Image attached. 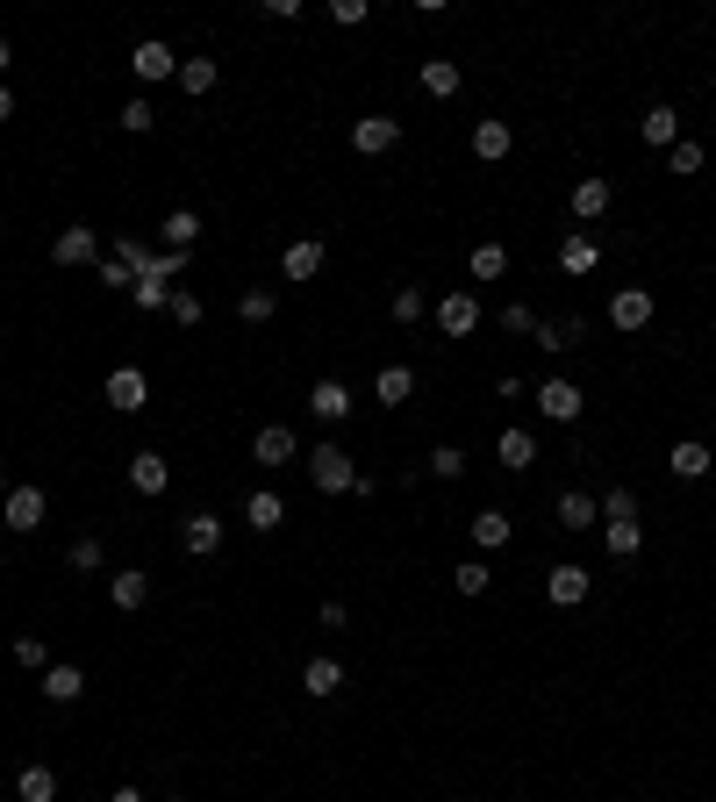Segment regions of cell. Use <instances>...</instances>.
<instances>
[{
    "mask_svg": "<svg viewBox=\"0 0 716 802\" xmlns=\"http://www.w3.org/2000/svg\"><path fill=\"white\" fill-rule=\"evenodd\" d=\"M280 272H287V280H315V272H323V244H315V237H294V244H287L280 251Z\"/></svg>",
    "mask_w": 716,
    "mask_h": 802,
    "instance_id": "obj_15",
    "label": "cell"
},
{
    "mask_svg": "<svg viewBox=\"0 0 716 802\" xmlns=\"http://www.w3.org/2000/svg\"><path fill=\"white\" fill-rule=\"evenodd\" d=\"M394 144H402V123H394V115H359L352 123V150L359 158H387Z\"/></svg>",
    "mask_w": 716,
    "mask_h": 802,
    "instance_id": "obj_3",
    "label": "cell"
},
{
    "mask_svg": "<svg viewBox=\"0 0 716 802\" xmlns=\"http://www.w3.org/2000/svg\"><path fill=\"white\" fill-rule=\"evenodd\" d=\"M43 509H51V502H43V488H14V494H8V509H0V523H8L14 538H29V531L43 523Z\"/></svg>",
    "mask_w": 716,
    "mask_h": 802,
    "instance_id": "obj_8",
    "label": "cell"
},
{
    "mask_svg": "<svg viewBox=\"0 0 716 802\" xmlns=\"http://www.w3.org/2000/svg\"><path fill=\"white\" fill-rule=\"evenodd\" d=\"M595 517H602V502H595V494H581V488H567V494H559V531H588Z\"/></svg>",
    "mask_w": 716,
    "mask_h": 802,
    "instance_id": "obj_24",
    "label": "cell"
},
{
    "mask_svg": "<svg viewBox=\"0 0 716 802\" xmlns=\"http://www.w3.org/2000/svg\"><path fill=\"white\" fill-rule=\"evenodd\" d=\"M387 315H394V323H423V294H416V287H394Z\"/></svg>",
    "mask_w": 716,
    "mask_h": 802,
    "instance_id": "obj_39",
    "label": "cell"
},
{
    "mask_svg": "<svg viewBox=\"0 0 716 802\" xmlns=\"http://www.w3.org/2000/svg\"><path fill=\"white\" fill-rule=\"evenodd\" d=\"M309 416L315 423H344V416H352V387H344V381H315L309 387Z\"/></svg>",
    "mask_w": 716,
    "mask_h": 802,
    "instance_id": "obj_13",
    "label": "cell"
},
{
    "mask_svg": "<svg viewBox=\"0 0 716 802\" xmlns=\"http://www.w3.org/2000/svg\"><path fill=\"white\" fill-rule=\"evenodd\" d=\"M216 58H179V94H216Z\"/></svg>",
    "mask_w": 716,
    "mask_h": 802,
    "instance_id": "obj_29",
    "label": "cell"
},
{
    "mask_svg": "<svg viewBox=\"0 0 716 802\" xmlns=\"http://www.w3.org/2000/svg\"><path fill=\"white\" fill-rule=\"evenodd\" d=\"M14 667H29V674H43V667H51V653H43V638H14Z\"/></svg>",
    "mask_w": 716,
    "mask_h": 802,
    "instance_id": "obj_42",
    "label": "cell"
},
{
    "mask_svg": "<svg viewBox=\"0 0 716 802\" xmlns=\"http://www.w3.org/2000/svg\"><path fill=\"white\" fill-rule=\"evenodd\" d=\"M8 65H14V51H8V37H0V86H8Z\"/></svg>",
    "mask_w": 716,
    "mask_h": 802,
    "instance_id": "obj_50",
    "label": "cell"
},
{
    "mask_svg": "<svg viewBox=\"0 0 716 802\" xmlns=\"http://www.w3.org/2000/svg\"><path fill=\"white\" fill-rule=\"evenodd\" d=\"M616 517H637V494L631 488H609L602 494V523H616Z\"/></svg>",
    "mask_w": 716,
    "mask_h": 802,
    "instance_id": "obj_43",
    "label": "cell"
},
{
    "mask_svg": "<svg viewBox=\"0 0 716 802\" xmlns=\"http://www.w3.org/2000/svg\"><path fill=\"white\" fill-rule=\"evenodd\" d=\"M501 466H509V473H530V466H538V437L530 430H501Z\"/></svg>",
    "mask_w": 716,
    "mask_h": 802,
    "instance_id": "obj_25",
    "label": "cell"
},
{
    "mask_svg": "<svg viewBox=\"0 0 716 802\" xmlns=\"http://www.w3.org/2000/svg\"><path fill=\"white\" fill-rule=\"evenodd\" d=\"M437 330H445V337H474L480 330V294L474 287H452V294L437 301Z\"/></svg>",
    "mask_w": 716,
    "mask_h": 802,
    "instance_id": "obj_2",
    "label": "cell"
},
{
    "mask_svg": "<svg viewBox=\"0 0 716 802\" xmlns=\"http://www.w3.org/2000/svg\"><path fill=\"white\" fill-rule=\"evenodd\" d=\"M595 265H602V244H595L588 230H573L567 244H559V272H567V280H588Z\"/></svg>",
    "mask_w": 716,
    "mask_h": 802,
    "instance_id": "obj_11",
    "label": "cell"
},
{
    "mask_svg": "<svg viewBox=\"0 0 716 802\" xmlns=\"http://www.w3.org/2000/svg\"><path fill=\"white\" fill-rule=\"evenodd\" d=\"M51 259H58V265H86V259H94V230H86V222L58 230V237H51Z\"/></svg>",
    "mask_w": 716,
    "mask_h": 802,
    "instance_id": "obj_20",
    "label": "cell"
},
{
    "mask_svg": "<svg viewBox=\"0 0 716 802\" xmlns=\"http://www.w3.org/2000/svg\"><path fill=\"white\" fill-rule=\"evenodd\" d=\"M237 309H243V323H272V315H280V294H272V287H251V294H237Z\"/></svg>",
    "mask_w": 716,
    "mask_h": 802,
    "instance_id": "obj_36",
    "label": "cell"
},
{
    "mask_svg": "<svg viewBox=\"0 0 716 802\" xmlns=\"http://www.w3.org/2000/svg\"><path fill=\"white\" fill-rule=\"evenodd\" d=\"M666 173H703V144H688V136H681V144L666 150Z\"/></svg>",
    "mask_w": 716,
    "mask_h": 802,
    "instance_id": "obj_41",
    "label": "cell"
},
{
    "mask_svg": "<svg viewBox=\"0 0 716 802\" xmlns=\"http://www.w3.org/2000/svg\"><path fill=\"white\" fill-rule=\"evenodd\" d=\"M80 695H86L80 667H43V702H80Z\"/></svg>",
    "mask_w": 716,
    "mask_h": 802,
    "instance_id": "obj_27",
    "label": "cell"
},
{
    "mask_svg": "<svg viewBox=\"0 0 716 802\" xmlns=\"http://www.w3.org/2000/svg\"><path fill=\"white\" fill-rule=\"evenodd\" d=\"M423 94L452 101V94H459V65H452V58H430V65H423Z\"/></svg>",
    "mask_w": 716,
    "mask_h": 802,
    "instance_id": "obj_32",
    "label": "cell"
},
{
    "mask_svg": "<svg viewBox=\"0 0 716 802\" xmlns=\"http://www.w3.org/2000/svg\"><path fill=\"white\" fill-rule=\"evenodd\" d=\"M645 144H666V150H674L681 144V115L674 108H645Z\"/></svg>",
    "mask_w": 716,
    "mask_h": 802,
    "instance_id": "obj_35",
    "label": "cell"
},
{
    "mask_svg": "<svg viewBox=\"0 0 716 802\" xmlns=\"http://www.w3.org/2000/svg\"><path fill=\"white\" fill-rule=\"evenodd\" d=\"M243 523H251V531H280L287 502H280V494H251V502H243Z\"/></svg>",
    "mask_w": 716,
    "mask_h": 802,
    "instance_id": "obj_33",
    "label": "cell"
},
{
    "mask_svg": "<svg viewBox=\"0 0 716 802\" xmlns=\"http://www.w3.org/2000/svg\"><path fill=\"white\" fill-rule=\"evenodd\" d=\"M373 395H380V402H387V408H402L408 395H416V373H408V366H380V381H373Z\"/></svg>",
    "mask_w": 716,
    "mask_h": 802,
    "instance_id": "obj_30",
    "label": "cell"
},
{
    "mask_svg": "<svg viewBox=\"0 0 716 802\" xmlns=\"http://www.w3.org/2000/svg\"><path fill=\"white\" fill-rule=\"evenodd\" d=\"M158 237H165V251H194V237H201V216H194V208H173V216L158 222Z\"/></svg>",
    "mask_w": 716,
    "mask_h": 802,
    "instance_id": "obj_26",
    "label": "cell"
},
{
    "mask_svg": "<svg viewBox=\"0 0 716 802\" xmlns=\"http://www.w3.org/2000/svg\"><path fill=\"white\" fill-rule=\"evenodd\" d=\"M173 802H187V795H173Z\"/></svg>",
    "mask_w": 716,
    "mask_h": 802,
    "instance_id": "obj_53",
    "label": "cell"
},
{
    "mask_svg": "<svg viewBox=\"0 0 716 802\" xmlns=\"http://www.w3.org/2000/svg\"><path fill=\"white\" fill-rule=\"evenodd\" d=\"M501 330H509V337H523V330H538V315H530L523 301H509V309H501Z\"/></svg>",
    "mask_w": 716,
    "mask_h": 802,
    "instance_id": "obj_47",
    "label": "cell"
},
{
    "mask_svg": "<svg viewBox=\"0 0 716 802\" xmlns=\"http://www.w3.org/2000/svg\"><path fill=\"white\" fill-rule=\"evenodd\" d=\"M544 595H552L559 610H581V602H588V566H573V559H559V566L544 573Z\"/></svg>",
    "mask_w": 716,
    "mask_h": 802,
    "instance_id": "obj_6",
    "label": "cell"
},
{
    "mask_svg": "<svg viewBox=\"0 0 716 802\" xmlns=\"http://www.w3.org/2000/svg\"><path fill=\"white\" fill-rule=\"evenodd\" d=\"M538 408H544V416H552V423H581L588 395H581V387H573V381H559V373H552V381L538 387Z\"/></svg>",
    "mask_w": 716,
    "mask_h": 802,
    "instance_id": "obj_5",
    "label": "cell"
},
{
    "mask_svg": "<svg viewBox=\"0 0 716 802\" xmlns=\"http://www.w3.org/2000/svg\"><path fill=\"white\" fill-rule=\"evenodd\" d=\"M14 795L22 802H58V774L51 767H22V774H14Z\"/></svg>",
    "mask_w": 716,
    "mask_h": 802,
    "instance_id": "obj_31",
    "label": "cell"
},
{
    "mask_svg": "<svg viewBox=\"0 0 716 802\" xmlns=\"http://www.w3.org/2000/svg\"><path fill=\"white\" fill-rule=\"evenodd\" d=\"M108 602H115V610H144V602H151V573H136V566L108 573Z\"/></svg>",
    "mask_w": 716,
    "mask_h": 802,
    "instance_id": "obj_18",
    "label": "cell"
},
{
    "mask_svg": "<svg viewBox=\"0 0 716 802\" xmlns=\"http://www.w3.org/2000/svg\"><path fill=\"white\" fill-rule=\"evenodd\" d=\"M129 301H136V309H173V272H165V259L129 287Z\"/></svg>",
    "mask_w": 716,
    "mask_h": 802,
    "instance_id": "obj_19",
    "label": "cell"
},
{
    "mask_svg": "<svg viewBox=\"0 0 716 802\" xmlns=\"http://www.w3.org/2000/svg\"><path fill=\"white\" fill-rule=\"evenodd\" d=\"M115 259H122V265H129V272H136V280H144V272H151V265H158V251H151V244H144V237H129V230H122V237H115Z\"/></svg>",
    "mask_w": 716,
    "mask_h": 802,
    "instance_id": "obj_34",
    "label": "cell"
},
{
    "mask_svg": "<svg viewBox=\"0 0 716 802\" xmlns=\"http://www.w3.org/2000/svg\"><path fill=\"white\" fill-rule=\"evenodd\" d=\"M309 480H315L323 494H352L365 473H359V459H352L344 445H315V451H309Z\"/></svg>",
    "mask_w": 716,
    "mask_h": 802,
    "instance_id": "obj_1",
    "label": "cell"
},
{
    "mask_svg": "<svg viewBox=\"0 0 716 802\" xmlns=\"http://www.w3.org/2000/svg\"><path fill=\"white\" fill-rule=\"evenodd\" d=\"M652 309H660V301H652V287H616V301H609V323H616V330H645Z\"/></svg>",
    "mask_w": 716,
    "mask_h": 802,
    "instance_id": "obj_4",
    "label": "cell"
},
{
    "mask_svg": "<svg viewBox=\"0 0 716 802\" xmlns=\"http://www.w3.org/2000/svg\"><path fill=\"white\" fill-rule=\"evenodd\" d=\"M602 544H609L616 559L645 552V517H616V523H602Z\"/></svg>",
    "mask_w": 716,
    "mask_h": 802,
    "instance_id": "obj_23",
    "label": "cell"
},
{
    "mask_svg": "<svg viewBox=\"0 0 716 802\" xmlns=\"http://www.w3.org/2000/svg\"><path fill=\"white\" fill-rule=\"evenodd\" d=\"M129 65H136V80H179V58H173V43H136L129 51Z\"/></svg>",
    "mask_w": 716,
    "mask_h": 802,
    "instance_id": "obj_12",
    "label": "cell"
},
{
    "mask_svg": "<svg viewBox=\"0 0 716 802\" xmlns=\"http://www.w3.org/2000/svg\"><path fill=\"white\" fill-rule=\"evenodd\" d=\"M101 395H108V408H122V416H136V408L151 402V381H144V373H136V366H115Z\"/></svg>",
    "mask_w": 716,
    "mask_h": 802,
    "instance_id": "obj_7",
    "label": "cell"
},
{
    "mask_svg": "<svg viewBox=\"0 0 716 802\" xmlns=\"http://www.w3.org/2000/svg\"><path fill=\"white\" fill-rule=\"evenodd\" d=\"M8 115H14V94H8V86H0V123H8Z\"/></svg>",
    "mask_w": 716,
    "mask_h": 802,
    "instance_id": "obj_52",
    "label": "cell"
},
{
    "mask_svg": "<svg viewBox=\"0 0 716 802\" xmlns=\"http://www.w3.org/2000/svg\"><path fill=\"white\" fill-rule=\"evenodd\" d=\"M251 459L258 466H294V430H287V423H266V430L251 437Z\"/></svg>",
    "mask_w": 716,
    "mask_h": 802,
    "instance_id": "obj_14",
    "label": "cell"
},
{
    "mask_svg": "<svg viewBox=\"0 0 716 802\" xmlns=\"http://www.w3.org/2000/svg\"><path fill=\"white\" fill-rule=\"evenodd\" d=\"M165 480H173V466H165L158 451H136L129 459V488L136 494H165Z\"/></svg>",
    "mask_w": 716,
    "mask_h": 802,
    "instance_id": "obj_21",
    "label": "cell"
},
{
    "mask_svg": "<svg viewBox=\"0 0 716 802\" xmlns=\"http://www.w3.org/2000/svg\"><path fill=\"white\" fill-rule=\"evenodd\" d=\"M179 544H187L194 559H216V552H222V517H208V509H194V517L179 523Z\"/></svg>",
    "mask_w": 716,
    "mask_h": 802,
    "instance_id": "obj_10",
    "label": "cell"
},
{
    "mask_svg": "<svg viewBox=\"0 0 716 802\" xmlns=\"http://www.w3.org/2000/svg\"><path fill=\"white\" fill-rule=\"evenodd\" d=\"M509 538H516V523L501 517V509H480V517H474V544H480V552H501Z\"/></svg>",
    "mask_w": 716,
    "mask_h": 802,
    "instance_id": "obj_28",
    "label": "cell"
},
{
    "mask_svg": "<svg viewBox=\"0 0 716 802\" xmlns=\"http://www.w3.org/2000/svg\"><path fill=\"white\" fill-rule=\"evenodd\" d=\"M609 201H616V187H609L602 173H588L581 187L567 194V208H573V216H581V222H602V216H609Z\"/></svg>",
    "mask_w": 716,
    "mask_h": 802,
    "instance_id": "obj_9",
    "label": "cell"
},
{
    "mask_svg": "<svg viewBox=\"0 0 716 802\" xmlns=\"http://www.w3.org/2000/svg\"><path fill=\"white\" fill-rule=\"evenodd\" d=\"M365 14H373V0H330V22H344V29H359Z\"/></svg>",
    "mask_w": 716,
    "mask_h": 802,
    "instance_id": "obj_44",
    "label": "cell"
},
{
    "mask_svg": "<svg viewBox=\"0 0 716 802\" xmlns=\"http://www.w3.org/2000/svg\"><path fill=\"white\" fill-rule=\"evenodd\" d=\"M509 272V251L501 244H474V280H501Z\"/></svg>",
    "mask_w": 716,
    "mask_h": 802,
    "instance_id": "obj_37",
    "label": "cell"
},
{
    "mask_svg": "<svg viewBox=\"0 0 716 802\" xmlns=\"http://www.w3.org/2000/svg\"><path fill=\"white\" fill-rule=\"evenodd\" d=\"M151 123H158V108H151V101H129V108H122V129H129V136H144Z\"/></svg>",
    "mask_w": 716,
    "mask_h": 802,
    "instance_id": "obj_45",
    "label": "cell"
},
{
    "mask_svg": "<svg viewBox=\"0 0 716 802\" xmlns=\"http://www.w3.org/2000/svg\"><path fill=\"white\" fill-rule=\"evenodd\" d=\"M201 315H208V309H201V294H173V323H179V330H194Z\"/></svg>",
    "mask_w": 716,
    "mask_h": 802,
    "instance_id": "obj_46",
    "label": "cell"
},
{
    "mask_svg": "<svg viewBox=\"0 0 716 802\" xmlns=\"http://www.w3.org/2000/svg\"><path fill=\"white\" fill-rule=\"evenodd\" d=\"M72 566L94 573V566H101V538H80V544H72Z\"/></svg>",
    "mask_w": 716,
    "mask_h": 802,
    "instance_id": "obj_49",
    "label": "cell"
},
{
    "mask_svg": "<svg viewBox=\"0 0 716 802\" xmlns=\"http://www.w3.org/2000/svg\"><path fill=\"white\" fill-rule=\"evenodd\" d=\"M108 802H151V795H144V789H115Z\"/></svg>",
    "mask_w": 716,
    "mask_h": 802,
    "instance_id": "obj_51",
    "label": "cell"
},
{
    "mask_svg": "<svg viewBox=\"0 0 716 802\" xmlns=\"http://www.w3.org/2000/svg\"><path fill=\"white\" fill-rule=\"evenodd\" d=\"M101 287H136V272H129V265H122L115 251H108V259H101Z\"/></svg>",
    "mask_w": 716,
    "mask_h": 802,
    "instance_id": "obj_48",
    "label": "cell"
},
{
    "mask_svg": "<svg viewBox=\"0 0 716 802\" xmlns=\"http://www.w3.org/2000/svg\"><path fill=\"white\" fill-rule=\"evenodd\" d=\"M666 473H674V480H703L709 473V445H703V437H681V445L666 451Z\"/></svg>",
    "mask_w": 716,
    "mask_h": 802,
    "instance_id": "obj_17",
    "label": "cell"
},
{
    "mask_svg": "<svg viewBox=\"0 0 716 802\" xmlns=\"http://www.w3.org/2000/svg\"><path fill=\"white\" fill-rule=\"evenodd\" d=\"M487 581H495V573H487V559H466V566L452 573V587H459V595H487Z\"/></svg>",
    "mask_w": 716,
    "mask_h": 802,
    "instance_id": "obj_38",
    "label": "cell"
},
{
    "mask_svg": "<svg viewBox=\"0 0 716 802\" xmlns=\"http://www.w3.org/2000/svg\"><path fill=\"white\" fill-rule=\"evenodd\" d=\"M338 688H344V667H338V659H309V667H301V695H315V702H330Z\"/></svg>",
    "mask_w": 716,
    "mask_h": 802,
    "instance_id": "obj_22",
    "label": "cell"
},
{
    "mask_svg": "<svg viewBox=\"0 0 716 802\" xmlns=\"http://www.w3.org/2000/svg\"><path fill=\"white\" fill-rule=\"evenodd\" d=\"M509 144H516V129L501 123V115H487V123H474V158L501 165V158H509Z\"/></svg>",
    "mask_w": 716,
    "mask_h": 802,
    "instance_id": "obj_16",
    "label": "cell"
},
{
    "mask_svg": "<svg viewBox=\"0 0 716 802\" xmlns=\"http://www.w3.org/2000/svg\"><path fill=\"white\" fill-rule=\"evenodd\" d=\"M430 473H437V480H459V473H466V451H459V445H437V451H430Z\"/></svg>",
    "mask_w": 716,
    "mask_h": 802,
    "instance_id": "obj_40",
    "label": "cell"
}]
</instances>
